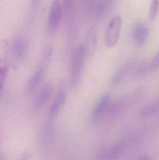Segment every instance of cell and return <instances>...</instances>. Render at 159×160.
<instances>
[{"label": "cell", "mask_w": 159, "mask_h": 160, "mask_svg": "<svg viewBox=\"0 0 159 160\" xmlns=\"http://www.w3.org/2000/svg\"><path fill=\"white\" fill-rule=\"evenodd\" d=\"M44 67H41L28 80L25 87L27 93H32L38 87L44 78Z\"/></svg>", "instance_id": "obj_9"}, {"label": "cell", "mask_w": 159, "mask_h": 160, "mask_svg": "<svg viewBox=\"0 0 159 160\" xmlns=\"http://www.w3.org/2000/svg\"><path fill=\"white\" fill-rule=\"evenodd\" d=\"M8 68L7 66H4L0 69V91L2 92L4 86L5 82L7 78Z\"/></svg>", "instance_id": "obj_16"}, {"label": "cell", "mask_w": 159, "mask_h": 160, "mask_svg": "<svg viewBox=\"0 0 159 160\" xmlns=\"http://www.w3.org/2000/svg\"><path fill=\"white\" fill-rule=\"evenodd\" d=\"M159 112V98L146 106H144L140 112L142 118H145Z\"/></svg>", "instance_id": "obj_12"}, {"label": "cell", "mask_w": 159, "mask_h": 160, "mask_svg": "<svg viewBox=\"0 0 159 160\" xmlns=\"http://www.w3.org/2000/svg\"><path fill=\"white\" fill-rule=\"evenodd\" d=\"M137 160H152V159L147 155H143L141 156Z\"/></svg>", "instance_id": "obj_23"}, {"label": "cell", "mask_w": 159, "mask_h": 160, "mask_svg": "<svg viewBox=\"0 0 159 160\" xmlns=\"http://www.w3.org/2000/svg\"><path fill=\"white\" fill-rule=\"evenodd\" d=\"M52 88L49 84L43 87L35 97L34 105L35 108L40 109L44 106L51 98Z\"/></svg>", "instance_id": "obj_8"}, {"label": "cell", "mask_w": 159, "mask_h": 160, "mask_svg": "<svg viewBox=\"0 0 159 160\" xmlns=\"http://www.w3.org/2000/svg\"><path fill=\"white\" fill-rule=\"evenodd\" d=\"M111 103L110 94H104L98 102L91 115V120L94 123L100 122L108 114Z\"/></svg>", "instance_id": "obj_5"}, {"label": "cell", "mask_w": 159, "mask_h": 160, "mask_svg": "<svg viewBox=\"0 0 159 160\" xmlns=\"http://www.w3.org/2000/svg\"><path fill=\"white\" fill-rule=\"evenodd\" d=\"M109 148L105 147L102 148L97 154L96 160H109Z\"/></svg>", "instance_id": "obj_17"}, {"label": "cell", "mask_w": 159, "mask_h": 160, "mask_svg": "<svg viewBox=\"0 0 159 160\" xmlns=\"http://www.w3.org/2000/svg\"><path fill=\"white\" fill-rule=\"evenodd\" d=\"M64 8L66 11H69L72 9L74 5V0H63Z\"/></svg>", "instance_id": "obj_21"}, {"label": "cell", "mask_w": 159, "mask_h": 160, "mask_svg": "<svg viewBox=\"0 0 159 160\" xmlns=\"http://www.w3.org/2000/svg\"><path fill=\"white\" fill-rule=\"evenodd\" d=\"M31 154L29 150L25 151V152H23L19 158L17 159L16 160H29L30 158H31Z\"/></svg>", "instance_id": "obj_22"}, {"label": "cell", "mask_w": 159, "mask_h": 160, "mask_svg": "<svg viewBox=\"0 0 159 160\" xmlns=\"http://www.w3.org/2000/svg\"><path fill=\"white\" fill-rule=\"evenodd\" d=\"M151 64L142 62L138 65L134 69V75L137 77H143L153 72Z\"/></svg>", "instance_id": "obj_15"}, {"label": "cell", "mask_w": 159, "mask_h": 160, "mask_svg": "<svg viewBox=\"0 0 159 160\" xmlns=\"http://www.w3.org/2000/svg\"><path fill=\"white\" fill-rule=\"evenodd\" d=\"M26 43L25 41L20 38L15 39L12 45V50L16 58L21 59L26 54Z\"/></svg>", "instance_id": "obj_13"}, {"label": "cell", "mask_w": 159, "mask_h": 160, "mask_svg": "<svg viewBox=\"0 0 159 160\" xmlns=\"http://www.w3.org/2000/svg\"><path fill=\"white\" fill-rule=\"evenodd\" d=\"M87 54L84 46L78 47L72 58L71 68V78L74 86L78 84L82 75Z\"/></svg>", "instance_id": "obj_2"}, {"label": "cell", "mask_w": 159, "mask_h": 160, "mask_svg": "<svg viewBox=\"0 0 159 160\" xmlns=\"http://www.w3.org/2000/svg\"><path fill=\"white\" fill-rule=\"evenodd\" d=\"M148 34V29L143 22H137L132 30V36L133 41L138 47H142L145 43Z\"/></svg>", "instance_id": "obj_6"}, {"label": "cell", "mask_w": 159, "mask_h": 160, "mask_svg": "<svg viewBox=\"0 0 159 160\" xmlns=\"http://www.w3.org/2000/svg\"><path fill=\"white\" fill-rule=\"evenodd\" d=\"M125 144L124 141H120L109 148V160H116L120 157L124 151Z\"/></svg>", "instance_id": "obj_14"}, {"label": "cell", "mask_w": 159, "mask_h": 160, "mask_svg": "<svg viewBox=\"0 0 159 160\" xmlns=\"http://www.w3.org/2000/svg\"><path fill=\"white\" fill-rule=\"evenodd\" d=\"M33 3L34 4H35L36 3V2H37V0H32Z\"/></svg>", "instance_id": "obj_24"}, {"label": "cell", "mask_w": 159, "mask_h": 160, "mask_svg": "<svg viewBox=\"0 0 159 160\" xmlns=\"http://www.w3.org/2000/svg\"><path fill=\"white\" fill-rule=\"evenodd\" d=\"M62 12V6L60 1H53L48 18L47 27L49 32H54L58 27L61 18Z\"/></svg>", "instance_id": "obj_4"}, {"label": "cell", "mask_w": 159, "mask_h": 160, "mask_svg": "<svg viewBox=\"0 0 159 160\" xmlns=\"http://www.w3.org/2000/svg\"><path fill=\"white\" fill-rule=\"evenodd\" d=\"M97 42V28L93 26L91 28L87 36L86 46V53L89 56H92L96 50Z\"/></svg>", "instance_id": "obj_11"}, {"label": "cell", "mask_w": 159, "mask_h": 160, "mask_svg": "<svg viewBox=\"0 0 159 160\" xmlns=\"http://www.w3.org/2000/svg\"><path fill=\"white\" fill-rule=\"evenodd\" d=\"M121 24L119 16H115L111 20L105 36V42L107 48H113L116 45L120 35Z\"/></svg>", "instance_id": "obj_3"}, {"label": "cell", "mask_w": 159, "mask_h": 160, "mask_svg": "<svg viewBox=\"0 0 159 160\" xmlns=\"http://www.w3.org/2000/svg\"><path fill=\"white\" fill-rule=\"evenodd\" d=\"M66 101V94L63 90H60L50 106L49 115L50 117L55 118L59 113Z\"/></svg>", "instance_id": "obj_10"}, {"label": "cell", "mask_w": 159, "mask_h": 160, "mask_svg": "<svg viewBox=\"0 0 159 160\" xmlns=\"http://www.w3.org/2000/svg\"><path fill=\"white\" fill-rule=\"evenodd\" d=\"M114 0H104L102 5L100 7L101 12H103L105 9H109L113 5Z\"/></svg>", "instance_id": "obj_20"}, {"label": "cell", "mask_w": 159, "mask_h": 160, "mask_svg": "<svg viewBox=\"0 0 159 160\" xmlns=\"http://www.w3.org/2000/svg\"><path fill=\"white\" fill-rule=\"evenodd\" d=\"M158 5V2L157 0H152L151 6H150V13H149V18L150 20L152 21L155 19L157 16Z\"/></svg>", "instance_id": "obj_18"}, {"label": "cell", "mask_w": 159, "mask_h": 160, "mask_svg": "<svg viewBox=\"0 0 159 160\" xmlns=\"http://www.w3.org/2000/svg\"><path fill=\"white\" fill-rule=\"evenodd\" d=\"M133 66V62L129 60L126 61L117 69L113 76L112 83L116 86L120 84L129 74Z\"/></svg>", "instance_id": "obj_7"}, {"label": "cell", "mask_w": 159, "mask_h": 160, "mask_svg": "<svg viewBox=\"0 0 159 160\" xmlns=\"http://www.w3.org/2000/svg\"><path fill=\"white\" fill-rule=\"evenodd\" d=\"M150 64L153 71H155L159 68V50Z\"/></svg>", "instance_id": "obj_19"}, {"label": "cell", "mask_w": 159, "mask_h": 160, "mask_svg": "<svg viewBox=\"0 0 159 160\" xmlns=\"http://www.w3.org/2000/svg\"><path fill=\"white\" fill-rule=\"evenodd\" d=\"M143 90L135 91L130 96H123L111 102L108 114L112 117H117L129 107L138 101L143 96Z\"/></svg>", "instance_id": "obj_1"}]
</instances>
